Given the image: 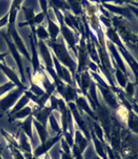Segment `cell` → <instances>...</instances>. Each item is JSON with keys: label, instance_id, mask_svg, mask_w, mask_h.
<instances>
[{"label": "cell", "instance_id": "1", "mask_svg": "<svg viewBox=\"0 0 138 159\" xmlns=\"http://www.w3.org/2000/svg\"><path fill=\"white\" fill-rule=\"evenodd\" d=\"M23 1H12L11 2L10 10L8 11L9 19H8V25H7V34L10 36L12 42L15 44L16 48L18 49V51L20 52L21 55L24 56L27 60L31 61V56H30L28 49H27L26 45L24 41H23V39L21 38V36L19 35V33H18V31L16 30L17 13Z\"/></svg>", "mask_w": 138, "mask_h": 159}, {"label": "cell", "instance_id": "2", "mask_svg": "<svg viewBox=\"0 0 138 159\" xmlns=\"http://www.w3.org/2000/svg\"><path fill=\"white\" fill-rule=\"evenodd\" d=\"M45 42L47 44V46L50 48V51H51V53L55 56V58L69 70L75 83L77 63L75 62L74 59L71 57L70 52L68 51L66 45L63 43V41H57V40L56 41L47 40V41H45Z\"/></svg>", "mask_w": 138, "mask_h": 159}, {"label": "cell", "instance_id": "3", "mask_svg": "<svg viewBox=\"0 0 138 159\" xmlns=\"http://www.w3.org/2000/svg\"><path fill=\"white\" fill-rule=\"evenodd\" d=\"M37 48L39 50V54L41 58H42V62L45 67V71L47 75L52 79L53 83H56L59 81L58 77L56 76L54 70V65H53V56L52 53L48 48L47 44L45 41H41V40H37ZM61 81V80H60Z\"/></svg>", "mask_w": 138, "mask_h": 159}, {"label": "cell", "instance_id": "4", "mask_svg": "<svg viewBox=\"0 0 138 159\" xmlns=\"http://www.w3.org/2000/svg\"><path fill=\"white\" fill-rule=\"evenodd\" d=\"M77 56H78V63H77L76 75L87 70V67H88V64H89V56H88V51H87L86 38L84 34L81 35V38L79 40V42H78Z\"/></svg>", "mask_w": 138, "mask_h": 159}, {"label": "cell", "instance_id": "5", "mask_svg": "<svg viewBox=\"0 0 138 159\" xmlns=\"http://www.w3.org/2000/svg\"><path fill=\"white\" fill-rule=\"evenodd\" d=\"M91 73L95 77V80L98 82V87L100 89L101 93H102L103 98H104V100L106 101V103L112 108H115V109L119 108V104H118L117 99L114 96V94L111 91V89H110L109 86L104 82V80L101 78L98 73H96L94 71H91Z\"/></svg>", "mask_w": 138, "mask_h": 159}, {"label": "cell", "instance_id": "6", "mask_svg": "<svg viewBox=\"0 0 138 159\" xmlns=\"http://www.w3.org/2000/svg\"><path fill=\"white\" fill-rule=\"evenodd\" d=\"M2 37L3 39L5 40V42L8 46V49H9V53L11 54L13 59H14V61L16 63V66L18 68V71H19V75H20V79L23 83L25 82V73H24V67H23V63H22V58H21V54L20 52L18 51V49L16 48L15 44L12 42V40L10 38V36H9L7 33H3L2 34ZM25 84V83H24Z\"/></svg>", "mask_w": 138, "mask_h": 159}, {"label": "cell", "instance_id": "7", "mask_svg": "<svg viewBox=\"0 0 138 159\" xmlns=\"http://www.w3.org/2000/svg\"><path fill=\"white\" fill-rule=\"evenodd\" d=\"M24 92H25L24 90L16 88V87L14 89H12L11 91H9L5 97L0 99V110L7 112V113L8 111L10 112L13 106L15 105V103L18 101V99L24 94Z\"/></svg>", "mask_w": 138, "mask_h": 159}, {"label": "cell", "instance_id": "8", "mask_svg": "<svg viewBox=\"0 0 138 159\" xmlns=\"http://www.w3.org/2000/svg\"><path fill=\"white\" fill-rule=\"evenodd\" d=\"M67 106H68L69 110H70V112H71L73 120H74L75 124L78 127H79V130L84 134L85 137L88 140H90L91 137H90V132H89V130H88V127H87V124H86L85 120L80 115L79 109L77 108L76 104L74 102H69V103H67Z\"/></svg>", "mask_w": 138, "mask_h": 159}, {"label": "cell", "instance_id": "9", "mask_svg": "<svg viewBox=\"0 0 138 159\" xmlns=\"http://www.w3.org/2000/svg\"><path fill=\"white\" fill-rule=\"evenodd\" d=\"M53 56V65H54V70H55V73H56V76L58 77L59 80H61L62 82H64L67 85H70V86H74L75 87V83H74V80L72 78V75L71 73L69 72V70L65 66H63L60 62H59L55 56L52 54Z\"/></svg>", "mask_w": 138, "mask_h": 159}, {"label": "cell", "instance_id": "10", "mask_svg": "<svg viewBox=\"0 0 138 159\" xmlns=\"http://www.w3.org/2000/svg\"><path fill=\"white\" fill-rule=\"evenodd\" d=\"M62 133L60 134H56L54 135L53 137H50L48 138L44 143H40V145L38 147H36L34 150H33V155L36 157V158H41L42 156H44L45 154H47L48 151L51 149L55 144L57 142H59L62 138Z\"/></svg>", "mask_w": 138, "mask_h": 159}, {"label": "cell", "instance_id": "11", "mask_svg": "<svg viewBox=\"0 0 138 159\" xmlns=\"http://www.w3.org/2000/svg\"><path fill=\"white\" fill-rule=\"evenodd\" d=\"M0 69L5 74V76L9 79V81L14 84L16 88L22 89V90H24V91L28 90V87L21 81L20 76H18L16 74V72L13 70L11 67H9L7 64H5V62H0Z\"/></svg>", "mask_w": 138, "mask_h": 159}, {"label": "cell", "instance_id": "12", "mask_svg": "<svg viewBox=\"0 0 138 159\" xmlns=\"http://www.w3.org/2000/svg\"><path fill=\"white\" fill-rule=\"evenodd\" d=\"M52 112H53V109L50 105L49 106L46 105L44 107L35 106V107H33V113H32V116L34 117L35 120H37L42 125L47 127L49 116Z\"/></svg>", "mask_w": 138, "mask_h": 159}, {"label": "cell", "instance_id": "13", "mask_svg": "<svg viewBox=\"0 0 138 159\" xmlns=\"http://www.w3.org/2000/svg\"><path fill=\"white\" fill-rule=\"evenodd\" d=\"M75 82H77L78 87L80 88V92L84 96H88V90L91 85V77L88 70H85L83 72H81L80 74L76 75L75 77Z\"/></svg>", "mask_w": 138, "mask_h": 159}, {"label": "cell", "instance_id": "14", "mask_svg": "<svg viewBox=\"0 0 138 159\" xmlns=\"http://www.w3.org/2000/svg\"><path fill=\"white\" fill-rule=\"evenodd\" d=\"M107 47H108V50L110 51V53H111L112 57L114 58L115 65H116L119 68V69H120L123 72V73L127 76L126 65H125V63H124V61L122 60V58L120 57V55H119V51H118L117 47L115 46L113 43L110 42V41H107Z\"/></svg>", "mask_w": 138, "mask_h": 159}, {"label": "cell", "instance_id": "15", "mask_svg": "<svg viewBox=\"0 0 138 159\" xmlns=\"http://www.w3.org/2000/svg\"><path fill=\"white\" fill-rule=\"evenodd\" d=\"M74 103L76 104V106H77L78 109H80V110L84 111L86 113L87 116L91 117L93 120L97 119V117H96L95 113L93 111V109L90 107V105L88 104V101H87V99H86L85 96H83L82 94L81 95H78V96L76 97V100H75Z\"/></svg>", "mask_w": 138, "mask_h": 159}, {"label": "cell", "instance_id": "16", "mask_svg": "<svg viewBox=\"0 0 138 159\" xmlns=\"http://www.w3.org/2000/svg\"><path fill=\"white\" fill-rule=\"evenodd\" d=\"M102 5L108 9L110 12L114 13V14H117V15H122V16H125L128 19H131V11L129 7H122V6H116L112 4L111 2H100Z\"/></svg>", "mask_w": 138, "mask_h": 159}, {"label": "cell", "instance_id": "17", "mask_svg": "<svg viewBox=\"0 0 138 159\" xmlns=\"http://www.w3.org/2000/svg\"><path fill=\"white\" fill-rule=\"evenodd\" d=\"M105 35L108 38V41L113 43L115 46L118 47V49H125V46L122 44L120 40V36H119L116 29L112 26L106 27V31H105Z\"/></svg>", "mask_w": 138, "mask_h": 159}, {"label": "cell", "instance_id": "18", "mask_svg": "<svg viewBox=\"0 0 138 159\" xmlns=\"http://www.w3.org/2000/svg\"><path fill=\"white\" fill-rule=\"evenodd\" d=\"M33 116L30 115L29 117H27L26 119L21 122V123L18 125V127L22 130V132L24 133L27 137L29 138L31 142L34 141L33 139Z\"/></svg>", "mask_w": 138, "mask_h": 159}, {"label": "cell", "instance_id": "19", "mask_svg": "<svg viewBox=\"0 0 138 159\" xmlns=\"http://www.w3.org/2000/svg\"><path fill=\"white\" fill-rule=\"evenodd\" d=\"M90 137H91L92 142H93L95 151L97 153V156L100 159H108L107 153H106V148H105V143H102L97 137H96V135L94 134L93 131L90 132Z\"/></svg>", "mask_w": 138, "mask_h": 159}, {"label": "cell", "instance_id": "20", "mask_svg": "<svg viewBox=\"0 0 138 159\" xmlns=\"http://www.w3.org/2000/svg\"><path fill=\"white\" fill-rule=\"evenodd\" d=\"M45 18L47 19V23H48L47 31L49 34V40H51V41H56L58 35L60 33V27H59V24L51 19V17L49 15V12L46 14Z\"/></svg>", "mask_w": 138, "mask_h": 159}, {"label": "cell", "instance_id": "21", "mask_svg": "<svg viewBox=\"0 0 138 159\" xmlns=\"http://www.w3.org/2000/svg\"><path fill=\"white\" fill-rule=\"evenodd\" d=\"M88 141L89 140L87 139L84 134L81 132L79 129H75L74 130V145L80 149V151L82 153H84V151L86 150V148L88 147Z\"/></svg>", "mask_w": 138, "mask_h": 159}, {"label": "cell", "instance_id": "22", "mask_svg": "<svg viewBox=\"0 0 138 159\" xmlns=\"http://www.w3.org/2000/svg\"><path fill=\"white\" fill-rule=\"evenodd\" d=\"M18 149H19V150L22 153H29V154L33 153V150H32V146H31V141L23 132L19 133V140H18Z\"/></svg>", "mask_w": 138, "mask_h": 159}, {"label": "cell", "instance_id": "23", "mask_svg": "<svg viewBox=\"0 0 138 159\" xmlns=\"http://www.w3.org/2000/svg\"><path fill=\"white\" fill-rule=\"evenodd\" d=\"M30 101H31V100H30V98L24 93L19 99H18V101L15 103V105L13 106V108L10 110V112L8 113V117H9V116H11V115H13V114H15V113L18 112V111H20L21 109H23L25 106L29 105V102H30Z\"/></svg>", "mask_w": 138, "mask_h": 159}, {"label": "cell", "instance_id": "24", "mask_svg": "<svg viewBox=\"0 0 138 159\" xmlns=\"http://www.w3.org/2000/svg\"><path fill=\"white\" fill-rule=\"evenodd\" d=\"M32 113H33V107L27 105L23 109H21L20 111L16 112L15 114L9 116V120H10L11 122L13 120H15V119H20V120L24 119L25 120L27 117H29L30 115H32Z\"/></svg>", "mask_w": 138, "mask_h": 159}, {"label": "cell", "instance_id": "25", "mask_svg": "<svg viewBox=\"0 0 138 159\" xmlns=\"http://www.w3.org/2000/svg\"><path fill=\"white\" fill-rule=\"evenodd\" d=\"M33 127H35L36 131H37L38 136H39V139H40V142L41 143H44L46 140L48 139L47 127L42 125V124L40 123V122H38L37 120H35V119H33Z\"/></svg>", "mask_w": 138, "mask_h": 159}, {"label": "cell", "instance_id": "26", "mask_svg": "<svg viewBox=\"0 0 138 159\" xmlns=\"http://www.w3.org/2000/svg\"><path fill=\"white\" fill-rule=\"evenodd\" d=\"M127 123H128V127H129L132 131H134L135 133H138V116L131 110V109H130V111L128 112Z\"/></svg>", "mask_w": 138, "mask_h": 159}, {"label": "cell", "instance_id": "27", "mask_svg": "<svg viewBox=\"0 0 138 159\" xmlns=\"http://www.w3.org/2000/svg\"><path fill=\"white\" fill-rule=\"evenodd\" d=\"M114 73H115V77H116L118 84L120 85V87L125 88V86L127 84V76L124 74L115 64H114Z\"/></svg>", "mask_w": 138, "mask_h": 159}, {"label": "cell", "instance_id": "28", "mask_svg": "<svg viewBox=\"0 0 138 159\" xmlns=\"http://www.w3.org/2000/svg\"><path fill=\"white\" fill-rule=\"evenodd\" d=\"M35 36L37 40H41V41H47V40H49L48 31L43 25H38L37 27H35Z\"/></svg>", "mask_w": 138, "mask_h": 159}, {"label": "cell", "instance_id": "29", "mask_svg": "<svg viewBox=\"0 0 138 159\" xmlns=\"http://www.w3.org/2000/svg\"><path fill=\"white\" fill-rule=\"evenodd\" d=\"M69 9L72 11V14L79 17L82 14V2L79 1H67Z\"/></svg>", "mask_w": 138, "mask_h": 159}, {"label": "cell", "instance_id": "30", "mask_svg": "<svg viewBox=\"0 0 138 159\" xmlns=\"http://www.w3.org/2000/svg\"><path fill=\"white\" fill-rule=\"evenodd\" d=\"M48 122H49L50 127H51V129L53 130V132L55 133V135H56V134H60V133H62V129H61L60 125H59V123L57 122L56 118H55L54 113H53V112L51 113V114H50L49 119H48Z\"/></svg>", "mask_w": 138, "mask_h": 159}, {"label": "cell", "instance_id": "31", "mask_svg": "<svg viewBox=\"0 0 138 159\" xmlns=\"http://www.w3.org/2000/svg\"><path fill=\"white\" fill-rule=\"evenodd\" d=\"M8 148L11 152V155H12L13 159H26L24 157V155H23V153L18 148L12 146V145H9V144H8Z\"/></svg>", "mask_w": 138, "mask_h": 159}, {"label": "cell", "instance_id": "32", "mask_svg": "<svg viewBox=\"0 0 138 159\" xmlns=\"http://www.w3.org/2000/svg\"><path fill=\"white\" fill-rule=\"evenodd\" d=\"M14 88H15L14 84H13L12 82H10V81L4 83L3 85H0V97H1L2 95H4L5 93L11 91V90L14 89Z\"/></svg>", "mask_w": 138, "mask_h": 159}, {"label": "cell", "instance_id": "33", "mask_svg": "<svg viewBox=\"0 0 138 159\" xmlns=\"http://www.w3.org/2000/svg\"><path fill=\"white\" fill-rule=\"evenodd\" d=\"M125 93L126 95L129 98L132 97V95H133V91H134V83H132V82H127L126 86H125Z\"/></svg>", "mask_w": 138, "mask_h": 159}, {"label": "cell", "instance_id": "34", "mask_svg": "<svg viewBox=\"0 0 138 159\" xmlns=\"http://www.w3.org/2000/svg\"><path fill=\"white\" fill-rule=\"evenodd\" d=\"M8 19H9V13L7 12L3 17L0 18V28H3L4 26L8 25Z\"/></svg>", "mask_w": 138, "mask_h": 159}, {"label": "cell", "instance_id": "35", "mask_svg": "<svg viewBox=\"0 0 138 159\" xmlns=\"http://www.w3.org/2000/svg\"><path fill=\"white\" fill-rule=\"evenodd\" d=\"M61 159H74L71 152H64L61 151Z\"/></svg>", "mask_w": 138, "mask_h": 159}, {"label": "cell", "instance_id": "36", "mask_svg": "<svg viewBox=\"0 0 138 159\" xmlns=\"http://www.w3.org/2000/svg\"><path fill=\"white\" fill-rule=\"evenodd\" d=\"M128 7H129L130 11L134 13V14H135V15L137 16V18H138V8H136V7H134V6L130 5V4H128Z\"/></svg>", "mask_w": 138, "mask_h": 159}, {"label": "cell", "instance_id": "37", "mask_svg": "<svg viewBox=\"0 0 138 159\" xmlns=\"http://www.w3.org/2000/svg\"><path fill=\"white\" fill-rule=\"evenodd\" d=\"M8 55V52H4V53H0V62H4V59Z\"/></svg>", "mask_w": 138, "mask_h": 159}, {"label": "cell", "instance_id": "38", "mask_svg": "<svg viewBox=\"0 0 138 159\" xmlns=\"http://www.w3.org/2000/svg\"><path fill=\"white\" fill-rule=\"evenodd\" d=\"M128 4H130V5L132 6H134L136 8H138V1H129V2H127Z\"/></svg>", "mask_w": 138, "mask_h": 159}, {"label": "cell", "instance_id": "39", "mask_svg": "<svg viewBox=\"0 0 138 159\" xmlns=\"http://www.w3.org/2000/svg\"><path fill=\"white\" fill-rule=\"evenodd\" d=\"M44 159H51V157H50V155L47 153V154H45V155H44Z\"/></svg>", "mask_w": 138, "mask_h": 159}, {"label": "cell", "instance_id": "40", "mask_svg": "<svg viewBox=\"0 0 138 159\" xmlns=\"http://www.w3.org/2000/svg\"><path fill=\"white\" fill-rule=\"evenodd\" d=\"M0 159H4V156H3V152H0Z\"/></svg>", "mask_w": 138, "mask_h": 159}, {"label": "cell", "instance_id": "41", "mask_svg": "<svg viewBox=\"0 0 138 159\" xmlns=\"http://www.w3.org/2000/svg\"><path fill=\"white\" fill-rule=\"evenodd\" d=\"M93 159H100V158H99V157L97 156V157H95V158H93Z\"/></svg>", "mask_w": 138, "mask_h": 159}, {"label": "cell", "instance_id": "42", "mask_svg": "<svg viewBox=\"0 0 138 159\" xmlns=\"http://www.w3.org/2000/svg\"><path fill=\"white\" fill-rule=\"evenodd\" d=\"M0 152H2V149H1V147H0Z\"/></svg>", "mask_w": 138, "mask_h": 159}, {"label": "cell", "instance_id": "43", "mask_svg": "<svg viewBox=\"0 0 138 159\" xmlns=\"http://www.w3.org/2000/svg\"><path fill=\"white\" fill-rule=\"evenodd\" d=\"M4 159H5V158H4Z\"/></svg>", "mask_w": 138, "mask_h": 159}]
</instances>
